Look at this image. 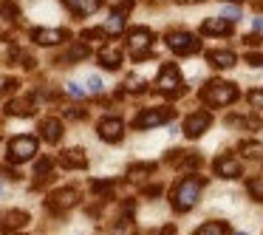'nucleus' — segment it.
<instances>
[{"instance_id": "f257e3e1", "label": "nucleus", "mask_w": 263, "mask_h": 235, "mask_svg": "<svg viewBox=\"0 0 263 235\" xmlns=\"http://www.w3.org/2000/svg\"><path fill=\"white\" fill-rule=\"evenodd\" d=\"M201 102L210 105V108H223V105H232L238 99V88L232 82H223V80H210L204 88H201Z\"/></svg>"}, {"instance_id": "f03ea898", "label": "nucleus", "mask_w": 263, "mask_h": 235, "mask_svg": "<svg viewBox=\"0 0 263 235\" xmlns=\"http://www.w3.org/2000/svg\"><path fill=\"white\" fill-rule=\"evenodd\" d=\"M201 187H204V182L201 178H181V182L176 184V190L170 193V204L176 212H187L195 207V201H198L201 195Z\"/></svg>"}, {"instance_id": "7ed1b4c3", "label": "nucleus", "mask_w": 263, "mask_h": 235, "mask_svg": "<svg viewBox=\"0 0 263 235\" xmlns=\"http://www.w3.org/2000/svg\"><path fill=\"white\" fill-rule=\"evenodd\" d=\"M153 31L150 29H142V26H139V29H130L127 31V51H130V60H144L150 54V48H153Z\"/></svg>"}, {"instance_id": "20e7f679", "label": "nucleus", "mask_w": 263, "mask_h": 235, "mask_svg": "<svg viewBox=\"0 0 263 235\" xmlns=\"http://www.w3.org/2000/svg\"><path fill=\"white\" fill-rule=\"evenodd\" d=\"M37 156V139L34 136H14L12 142H9V153L6 159L12 161V165H20V161H29Z\"/></svg>"}, {"instance_id": "39448f33", "label": "nucleus", "mask_w": 263, "mask_h": 235, "mask_svg": "<svg viewBox=\"0 0 263 235\" xmlns=\"http://www.w3.org/2000/svg\"><path fill=\"white\" fill-rule=\"evenodd\" d=\"M173 116H176V111H173V108H144L142 114L133 119V128H139V131L159 128V125H164V122H170Z\"/></svg>"}, {"instance_id": "423d86ee", "label": "nucleus", "mask_w": 263, "mask_h": 235, "mask_svg": "<svg viewBox=\"0 0 263 235\" xmlns=\"http://www.w3.org/2000/svg\"><path fill=\"white\" fill-rule=\"evenodd\" d=\"M156 85H159V91L170 94V97H176V94H181V71L176 68L173 63H164L159 68V77H156Z\"/></svg>"}, {"instance_id": "0eeeda50", "label": "nucleus", "mask_w": 263, "mask_h": 235, "mask_svg": "<svg viewBox=\"0 0 263 235\" xmlns=\"http://www.w3.org/2000/svg\"><path fill=\"white\" fill-rule=\"evenodd\" d=\"M167 46H170L173 54L187 57V54H195L201 48V40L195 34H190V31H170L167 34Z\"/></svg>"}, {"instance_id": "6e6552de", "label": "nucleus", "mask_w": 263, "mask_h": 235, "mask_svg": "<svg viewBox=\"0 0 263 235\" xmlns=\"http://www.w3.org/2000/svg\"><path fill=\"white\" fill-rule=\"evenodd\" d=\"M77 201H80V193H77V187H60V190H54V193L48 195L46 207H48L51 212H65V210H71Z\"/></svg>"}, {"instance_id": "1a4fd4ad", "label": "nucleus", "mask_w": 263, "mask_h": 235, "mask_svg": "<svg viewBox=\"0 0 263 235\" xmlns=\"http://www.w3.org/2000/svg\"><path fill=\"white\" fill-rule=\"evenodd\" d=\"M97 133H99L102 142L116 144V142H122V136H125V122H122L119 116H105V119H99Z\"/></svg>"}, {"instance_id": "9d476101", "label": "nucleus", "mask_w": 263, "mask_h": 235, "mask_svg": "<svg viewBox=\"0 0 263 235\" xmlns=\"http://www.w3.org/2000/svg\"><path fill=\"white\" fill-rule=\"evenodd\" d=\"M210 125H212L210 111H195V114H190L187 119H184V136L195 139V136H201V133H204Z\"/></svg>"}, {"instance_id": "9b49d317", "label": "nucleus", "mask_w": 263, "mask_h": 235, "mask_svg": "<svg viewBox=\"0 0 263 235\" xmlns=\"http://www.w3.org/2000/svg\"><path fill=\"white\" fill-rule=\"evenodd\" d=\"M212 167H215V176H221V178H238L243 173L240 159H235V156H218Z\"/></svg>"}, {"instance_id": "f8f14e48", "label": "nucleus", "mask_w": 263, "mask_h": 235, "mask_svg": "<svg viewBox=\"0 0 263 235\" xmlns=\"http://www.w3.org/2000/svg\"><path fill=\"white\" fill-rule=\"evenodd\" d=\"M31 40L37 46H57V43L68 40V31L65 29H31Z\"/></svg>"}, {"instance_id": "ddd939ff", "label": "nucleus", "mask_w": 263, "mask_h": 235, "mask_svg": "<svg viewBox=\"0 0 263 235\" xmlns=\"http://www.w3.org/2000/svg\"><path fill=\"white\" fill-rule=\"evenodd\" d=\"M60 165L65 170H85L88 167V159H85V150L82 148H68L60 153Z\"/></svg>"}, {"instance_id": "4468645a", "label": "nucleus", "mask_w": 263, "mask_h": 235, "mask_svg": "<svg viewBox=\"0 0 263 235\" xmlns=\"http://www.w3.org/2000/svg\"><path fill=\"white\" fill-rule=\"evenodd\" d=\"M63 122L57 119V116H48V119H43L40 122V136L46 139L48 144H57L60 139H63Z\"/></svg>"}, {"instance_id": "2eb2a0df", "label": "nucleus", "mask_w": 263, "mask_h": 235, "mask_svg": "<svg viewBox=\"0 0 263 235\" xmlns=\"http://www.w3.org/2000/svg\"><path fill=\"white\" fill-rule=\"evenodd\" d=\"M63 6L68 9L74 17H88V14H93L102 6V0H63Z\"/></svg>"}, {"instance_id": "dca6fc26", "label": "nucleus", "mask_w": 263, "mask_h": 235, "mask_svg": "<svg viewBox=\"0 0 263 235\" xmlns=\"http://www.w3.org/2000/svg\"><path fill=\"white\" fill-rule=\"evenodd\" d=\"M99 65H102V68H108V71H119V65H122L119 46H105L102 51H99Z\"/></svg>"}, {"instance_id": "f3484780", "label": "nucleus", "mask_w": 263, "mask_h": 235, "mask_svg": "<svg viewBox=\"0 0 263 235\" xmlns=\"http://www.w3.org/2000/svg\"><path fill=\"white\" fill-rule=\"evenodd\" d=\"M88 54H91V51H88V46H85V43H74V46H71L68 51H65V54H60V57H57V65L82 63V60H85Z\"/></svg>"}, {"instance_id": "a211bd4d", "label": "nucleus", "mask_w": 263, "mask_h": 235, "mask_svg": "<svg viewBox=\"0 0 263 235\" xmlns=\"http://www.w3.org/2000/svg\"><path fill=\"white\" fill-rule=\"evenodd\" d=\"M26 224H29V212L12 210V212H6V215H3V224H0V229H3V232H14V229L26 227Z\"/></svg>"}, {"instance_id": "6ab92c4d", "label": "nucleus", "mask_w": 263, "mask_h": 235, "mask_svg": "<svg viewBox=\"0 0 263 235\" xmlns=\"http://www.w3.org/2000/svg\"><path fill=\"white\" fill-rule=\"evenodd\" d=\"M34 99H29V97H26V99H12V102H9L6 105V114L9 116H31V114H34Z\"/></svg>"}, {"instance_id": "aec40b11", "label": "nucleus", "mask_w": 263, "mask_h": 235, "mask_svg": "<svg viewBox=\"0 0 263 235\" xmlns=\"http://www.w3.org/2000/svg\"><path fill=\"white\" fill-rule=\"evenodd\" d=\"M201 31H204V34H229L232 26H229V20H223V17H206L204 26H201Z\"/></svg>"}, {"instance_id": "412c9836", "label": "nucleus", "mask_w": 263, "mask_h": 235, "mask_svg": "<svg viewBox=\"0 0 263 235\" xmlns=\"http://www.w3.org/2000/svg\"><path fill=\"white\" fill-rule=\"evenodd\" d=\"M206 60H210V65H215V68H232L238 57H235L232 51H210Z\"/></svg>"}, {"instance_id": "4be33fe9", "label": "nucleus", "mask_w": 263, "mask_h": 235, "mask_svg": "<svg viewBox=\"0 0 263 235\" xmlns=\"http://www.w3.org/2000/svg\"><path fill=\"white\" fill-rule=\"evenodd\" d=\"M51 170H54V161L48 159V156H43V159H37V165H34V176H37V184L48 182V178H51Z\"/></svg>"}, {"instance_id": "5701e85b", "label": "nucleus", "mask_w": 263, "mask_h": 235, "mask_svg": "<svg viewBox=\"0 0 263 235\" xmlns=\"http://www.w3.org/2000/svg\"><path fill=\"white\" fill-rule=\"evenodd\" d=\"M229 229H227V224L223 221H206L204 227H198L195 229V235H227Z\"/></svg>"}, {"instance_id": "b1692460", "label": "nucleus", "mask_w": 263, "mask_h": 235, "mask_svg": "<svg viewBox=\"0 0 263 235\" xmlns=\"http://www.w3.org/2000/svg\"><path fill=\"white\" fill-rule=\"evenodd\" d=\"M153 170H156L153 161H142V165H130V167H127V176H130V178H144V176H150Z\"/></svg>"}, {"instance_id": "393cba45", "label": "nucleus", "mask_w": 263, "mask_h": 235, "mask_svg": "<svg viewBox=\"0 0 263 235\" xmlns=\"http://www.w3.org/2000/svg\"><path fill=\"white\" fill-rule=\"evenodd\" d=\"M240 153L249 159H260L263 156V144L260 142H240Z\"/></svg>"}, {"instance_id": "a878e982", "label": "nucleus", "mask_w": 263, "mask_h": 235, "mask_svg": "<svg viewBox=\"0 0 263 235\" xmlns=\"http://www.w3.org/2000/svg\"><path fill=\"white\" fill-rule=\"evenodd\" d=\"M80 37L85 43H102V40H108V31H105V29H85Z\"/></svg>"}, {"instance_id": "bb28decb", "label": "nucleus", "mask_w": 263, "mask_h": 235, "mask_svg": "<svg viewBox=\"0 0 263 235\" xmlns=\"http://www.w3.org/2000/svg\"><path fill=\"white\" fill-rule=\"evenodd\" d=\"M201 165V156H184L181 153V159H178V167L181 170H193V167H198Z\"/></svg>"}, {"instance_id": "cd10ccee", "label": "nucleus", "mask_w": 263, "mask_h": 235, "mask_svg": "<svg viewBox=\"0 0 263 235\" xmlns=\"http://www.w3.org/2000/svg\"><path fill=\"white\" fill-rule=\"evenodd\" d=\"M91 190H93L97 195H110L114 184H110V182H91Z\"/></svg>"}, {"instance_id": "c85d7f7f", "label": "nucleus", "mask_w": 263, "mask_h": 235, "mask_svg": "<svg viewBox=\"0 0 263 235\" xmlns=\"http://www.w3.org/2000/svg\"><path fill=\"white\" fill-rule=\"evenodd\" d=\"M249 193L255 195L257 201H263V182H260V178H252V182H249Z\"/></svg>"}, {"instance_id": "c756f323", "label": "nucleus", "mask_w": 263, "mask_h": 235, "mask_svg": "<svg viewBox=\"0 0 263 235\" xmlns=\"http://www.w3.org/2000/svg\"><path fill=\"white\" fill-rule=\"evenodd\" d=\"M249 105L252 108H263V91H249Z\"/></svg>"}, {"instance_id": "7c9ffc66", "label": "nucleus", "mask_w": 263, "mask_h": 235, "mask_svg": "<svg viewBox=\"0 0 263 235\" xmlns=\"http://www.w3.org/2000/svg\"><path fill=\"white\" fill-rule=\"evenodd\" d=\"M88 91L99 94V91H102V80H99V77H88Z\"/></svg>"}, {"instance_id": "2f4dec72", "label": "nucleus", "mask_w": 263, "mask_h": 235, "mask_svg": "<svg viewBox=\"0 0 263 235\" xmlns=\"http://www.w3.org/2000/svg\"><path fill=\"white\" fill-rule=\"evenodd\" d=\"M238 14H240V9H238V6L223 9V20H229V23H232V20H238Z\"/></svg>"}, {"instance_id": "473e14b6", "label": "nucleus", "mask_w": 263, "mask_h": 235, "mask_svg": "<svg viewBox=\"0 0 263 235\" xmlns=\"http://www.w3.org/2000/svg\"><path fill=\"white\" fill-rule=\"evenodd\" d=\"M68 94L71 97H85V88H80L77 82H68Z\"/></svg>"}, {"instance_id": "72a5a7b5", "label": "nucleus", "mask_w": 263, "mask_h": 235, "mask_svg": "<svg viewBox=\"0 0 263 235\" xmlns=\"http://www.w3.org/2000/svg\"><path fill=\"white\" fill-rule=\"evenodd\" d=\"M65 116H68V119H85V111H80V108H68V111H65Z\"/></svg>"}, {"instance_id": "f704fd0d", "label": "nucleus", "mask_w": 263, "mask_h": 235, "mask_svg": "<svg viewBox=\"0 0 263 235\" xmlns=\"http://www.w3.org/2000/svg\"><path fill=\"white\" fill-rule=\"evenodd\" d=\"M246 63L249 65H263V54H246Z\"/></svg>"}, {"instance_id": "c9c22d12", "label": "nucleus", "mask_w": 263, "mask_h": 235, "mask_svg": "<svg viewBox=\"0 0 263 235\" xmlns=\"http://www.w3.org/2000/svg\"><path fill=\"white\" fill-rule=\"evenodd\" d=\"M159 184H153V187H147V190H144V195H159Z\"/></svg>"}, {"instance_id": "e433bc0d", "label": "nucleus", "mask_w": 263, "mask_h": 235, "mask_svg": "<svg viewBox=\"0 0 263 235\" xmlns=\"http://www.w3.org/2000/svg\"><path fill=\"white\" fill-rule=\"evenodd\" d=\"M246 43H249V46H257V43H260V37H257V34H249V37H246Z\"/></svg>"}, {"instance_id": "4c0bfd02", "label": "nucleus", "mask_w": 263, "mask_h": 235, "mask_svg": "<svg viewBox=\"0 0 263 235\" xmlns=\"http://www.w3.org/2000/svg\"><path fill=\"white\" fill-rule=\"evenodd\" d=\"M159 235H176V227H170V224H167V227L164 229H161V232Z\"/></svg>"}, {"instance_id": "58836bf2", "label": "nucleus", "mask_w": 263, "mask_h": 235, "mask_svg": "<svg viewBox=\"0 0 263 235\" xmlns=\"http://www.w3.org/2000/svg\"><path fill=\"white\" fill-rule=\"evenodd\" d=\"M257 9H263V0H257Z\"/></svg>"}, {"instance_id": "ea45409f", "label": "nucleus", "mask_w": 263, "mask_h": 235, "mask_svg": "<svg viewBox=\"0 0 263 235\" xmlns=\"http://www.w3.org/2000/svg\"><path fill=\"white\" fill-rule=\"evenodd\" d=\"M229 3H240V0H229Z\"/></svg>"}, {"instance_id": "a19ab883", "label": "nucleus", "mask_w": 263, "mask_h": 235, "mask_svg": "<svg viewBox=\"0 0 263 235\" xmlns=\"http://www.w3.org/2000/svg\"><path fill=\"white\" fill-rule=\"evenodd\" d=\"M0 193H3V184H0Z\"/></svg>"}]
</instances>
